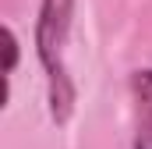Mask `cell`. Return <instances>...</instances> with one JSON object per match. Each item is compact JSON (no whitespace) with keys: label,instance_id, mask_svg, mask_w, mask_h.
I'll list each match as a JSON object with an SVG mask.
<instances>
[{"label":"cell","instance_id":"cell-2","mask_svg":"<svg viewBox=\"0 0 152 149\" xmlns=\"http://www.w3.org/2000/svg\"><path fill=\"white\" fill-rule=\"evenodd\" d=\"M131 100H134L131 149H152V68L131 74Z\"/></svg>","mask_w":152,"mask_h":149},{"label":"cell","instance_id":"cell-1","mask_svg":"<svg viewBox=\"0 0 152 149\" xmlns=\"http://www.w3.org/2000/svg\"><path fill=\"white\" fill-rule=\"evenodd\" d=\"M71 11L75 0H42L39 7V25H36V50L50 78V114L57 124H64L75 107V85L64 68V43L71 32Z\"/></svg>","mask_w":152,"mask_h":149},{"label":"cell","instance_id":"cell-3","mask_svg":"<svg viewBox=\"0 0 152 149\" xmlns=\"http://www.w3.org/2000/svg\"><path fill=\"white\" fill-rule=\"evenodd\" d=\"M4 50H7V60H4V74L14 71V64H18V39L11 29H4Z\"/></svg>","mask_w":152,"mask_h":149}]
</instances>
